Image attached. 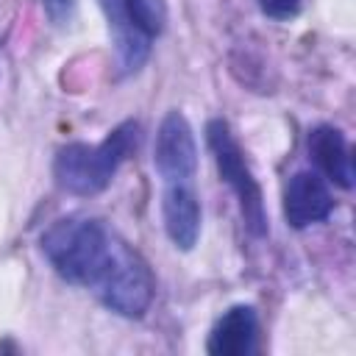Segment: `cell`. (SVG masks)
Segmentation results:
<instances>
[{
	"instance_id": "obj_1",
	"label": "cell",
	"mask_w": 356,
	"mask_h": 356,
	"mask_svg": "<svg viewBox=\"0 0 356 356\" xmlns=\"http://www.w3.org/2000/svg\"><path fill=\"white\" fill-rule=\"evenodd\" d=\"M117 245L120 236L92 217H64L42 236V250L56 273L81 286H97L114 259Z\"/></svg>"
},
{
	"instance_id": "obj_2",
	"label": "cell",
	"mask_w": 356,
	"mask_h": 356,
	"mask_svg": "<svg viewBox=\"0 0 356 356\" xmlns=\"http://www.w3.org/2000/svg\"><path fill=\"white\" fill-rule=\"evenodd\" d=\"M139 145V122L128 120L117 125L100 145H83L72 142L58 150L53 172L61 189L72 195H97L103 192L117 167L136 150Z\"/></svg>"
},
{
	"instance_id": "obj_3",
	"label": "cell",
	"mask_w": 356,
	"mask_h": 356,
	"mask_svg": "<svg viewBox=\"0 0 356 356\" xmlns=\"http://www.w3.org/2000/svg\"><path fill=\"white\" fill-rule=\"evenodd\" d=\"M206 139H209V147L214 153V161H217L222 181L234 189V195L239 200V211H242L248 231L253 236H264L267 234V214H264L261 189H259V184H256V178L245 161V153H242L239 142L234 139L228 122L211 120L206 125Z\"/></svg>"
},
{
	"instance_id": "obj_4",
	"label": "cell",
	"mask_w": 356,
	"mask_h": 356,
	"mask_svg": "<svg viewBox=\"0 0 356 356\" xmlns=\"http://www.w3.org/2000/svg\"><path fill=\"white\" fill-rule=\"evenodd\" d=\"M117 42V56L125 72L139 70L147 58L150 39L164 31V0H100Z\"/></svg>"
},
{
	"instance_id": "obj_5",
	"label": "cell",
	"mask_w": 356,
	"mask_h": 356,
	"mask_svg": "<svg viewBox=\"0 0 356 356\" xmlns=\"http://www.w3.org/2000/svg\"><path fill=\"white\" fill-rule=\"evenodd\" d=\"M95 289L111 312L122 317H142L153 300L156 284H153V275L145 259L120 239L114 259Z\"/></svg>"
},
{
	"instance_id": "obj_6",
	"label": "cell",
	"mask_w": 356,
	"mask_h": 356,
	"mask_svg": "<svg viewBox=\"0 0 356 356\" xmlns=\"http://www.w3.org/2000/svg\"><path fill=\"white\" fill-rule=\"evenodd\" d=\"M153 161L164 184H192V175L197 170V147L192 128L181 111H170L161 120Z\"/></svg>"
},
{
	"instance_id": "obj_7",
	"label": "cell",
	"mask_w": 356,
	"mask_h": 356,
	"mask_svg": "<svg viewBox=\"0 0 356 356\" xmlns=\"http://www.w3.org/2000/svg\"><path fill=\"white\" fill-rule=\"evenodd\" d=\"M334 200L328 186L314 172H295L284 195V214L292 228H306L331 214Z\"/></svg>"
},
{
	"instance_id": "obj_8",
	"label": "cell",
	"mask_w": 356,
	"mask_h": 356,
	"mask_svg": "<svg viewBox=\"0 0 356 356\" xmlns=\"http://www.w3.org/2000/svg\"><path fill=\"white\" fill-rule=\"evenodd\" d=\"M161 211H164V228L175 242V248L192 250L200 236V203L192 184H167Z\"/></svg>"
},
{
	"instance_id": "obj_9",
	"label": "cell",
	"mask_w": 356,
	"mask_h": 356,
	"mask_svg": "<svg viewBox=\"0 0 356 356\" xmlns=\"http://www.w3.org/2000/svg\"><path fill=\"white\" fill-rule=\"evenodd\" d=\"M259 320L250 306L228 309L209 334V353L214 356H248L256 348Z\"/></svg>"
},
{
	"instance_id": "obj_10",
	"label": "cell",
	"mask_w": 356,
	"mask_h": 356,
	"mask_svg": "<svg viewBox=\"0 0 356 356\" xmlns=\"http://www.w3.org/2000/svg\"><path fill=\"white\" fill-rule=\"evenodd\" d=\"M309 153L314 164L342 189L353 186V159L345 136L331 125H317L309 134Z\"/></svg>"
},
{
	"instance_id": "obj_11",
	"label": "cell",
	"mask_w": 356,
	"mask_h": 356,
	"mask_svg": "<svg viewBox=\"0 0 356 356\" xmlns=\"http://www.w3.org/2000/svg\"><path fill=\"white\" fill-rule=\"evenodd\" d=\"M259 8L273 19H289L298 14L300 0H259Z\"/></svg>"
},
{
	"instance_id": "obj_12",
	"label": "cell",
	"mask_w": 356,
	"mask_h": 356,
	"mask_svg": "<svg viewBox=\"0 0 356 356\" xmlns=\"http://www.w3.org/2000/svg\"><path fill=\"white\" fill-rule=\"evenodd\" d=\"M42 3H44L47 14L53 19H67L70 11H72V6H75V0H42Z\"/></svg>"
}]
</instances>
